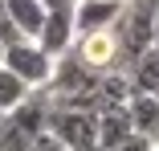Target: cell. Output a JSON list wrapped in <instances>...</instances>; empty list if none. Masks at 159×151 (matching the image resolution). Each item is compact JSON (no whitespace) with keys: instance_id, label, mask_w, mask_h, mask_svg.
Returning a JSON list of instances; mask_svg holds the SVG:
<instances>
[{"instance_id":"1","label":"cell","mask_w":159,"mask_h":151,"mask_svg":"<svg viewBox=\"0 0 159 151\" xmlns=\"http://www.w3.org/2000/svg\"><path fill=\"white\" fill-rule=\"evenodd\" d=\"M155 16H159V0H122V12L114 21V41H118V62L122 74L143 49L155 45Z\"/></svg>"},{"instance_id":"2","label":"cell","mask_w":159,"mask_h":151,"mask_svg":"<svg viewBox=\"0 0 159 151\" xmlns=\"http://www.w3.org/2000/svg\"><path fill=\"white\" fill-rule=\"evenodd\" d=\"M49 94H29L16 110L0 118V151H29L49 131Z\"/></svg>"},{"instance_id":"3","label":"cell","mask_w":159,"mask_h":151,"mask_svg":"<svg viewBox=\"0 0 159 151\" xmlns=\"http://www.w3.org/2000/svg\"><path fill=\"white\" fill-rule=\"evenodd\" d=\"M49 135L66 151H98V114L90 110H49Z\"/></svg>"},{"instance_id":"4","label":"cell","mask_w":159,"mask_h":151,"mask_svg":"<svg viewBox=\"0 0 159 151\" xmlns=\"http://www.w3.org/2000/svg\"><path fill=\"white\" fill-rule=\"evenodd\" d=\"M0 66L12 70L29 90H45V86H49V78H53V57H49L37 41H16V45H8Z\"/></svg>"},{"instance_id":"5","label":"cell","mask_w":159,"mask_h":151,"mask_svg":"<svg viewBox=\"0 0 159 151\" xmlns=\"http://www.w3.org/2000/svg\"><path fill=\"white\" fill-rule=\"evenodd\" d=\"M122 12V0H82L74 8V33L90 37V33H110L114 21Z\"/></svg>"},{"instance_id":"6","label":"cell","mask_w":159,"mask_h":151,"mask_svg":"<svg viewBox=\"0 0 159 151\" xmlns=\"http://www.w3.org/2000/svg\"><path fill=\"white\" fill-rule=\"evenodd\" d=\"M74 37H78L74 33V12H49L45 25H41V33H37V45L57 62L61 53L74 49Z\"/></svg>"},{"instance_id":"7","label":"cell","mask_w":159,"mask_h":151,"mask_svg":"<svg viewBox=\"0 0 159 151\" xmlns=\"http://www.w3.org/2000/svg\"><path fill=\"white\" fill-rule=\"evenodd\" d=\"M126 82L135 94H159V49H143L131 66H126Z\"/></svg>"},{"instance_id":"8","label":"cell","mask_w":159,"mask_h":151,"mask_svg":"<svg viewBox=\"0 0 159 151\" xmlns=\"http://www.w3.org/2000/svg\"><path fill=\"white\" fill-rule=\"evenodd\" d=\"M126 110H131L135 135H147V139L159 147V98H155V94H131Z\"/></svg>"},{"instance_id":"9","label":"cell","mask_w":159,"mask_h":151,"mask_svg":"<svg viewBox=\"0 0 159 151\" xmlns=\"http://www.w3.org/2000/svg\"><path fill=\"white\" fill-rule=\"evenodd\" d=\"M4 8H8L12 25H16V33H20L25 41H37L41 25H45V16H49L41 0H4Z\"/></svg>"},{"instance_id":"10","label":"cell","mask_w":159,"mask_h":151,"mask_svg":"<svg viewBox=\"0 0 159 151\" xmlns=\"http://www.w3.org/2000/svg\"><path fill=\"white\" fill-rule=\"evenodd\" d=\"M131 135H135V127H131V110H126V106L98 114V151H110V147H118L122 139H131Z\"/></svg>"},{"instance_id":"11","label":"cell","mask_w":159,"mask_h":151,"mask_svg":"<svg viewBox=\"0 0 159 151\" xmlns=\"http://www.w3.org/2000/svg\"><path fill=\"white\" fill-rule=\"evenodd\" d=\"M29 94H33V90H29L12 70H4V66H0V114H8V110H16Z\"/></svg>"},{"instance_id":"12","label":"cell","mask_w":159,"mask_h":151,"mask_svg":"<svg viewBox=\"0 0 159 151\" xmlns=\"http://www.w3.org/2000/svg\"><path fill=\"white\" fill-rule=\"evenodd\" d=\"M0 41H4V45H16V41H25V37L16 33V25H12L8 8H4V0H0Z\"/></svg>"},{"instance_id":"13","label":"cell","mask_w":159,"mask_h":151,"mask_svg":"<svg viewBox=\"0 0 159 151\" xmlns=\"http://www.w3.org/2000/svg\"><path fill=\"white\" fill-rule=\"evenodd\" d=\"M110 151H159V147H155L147 135H131V139H122V143H118V147H110Z\"/></svg>"},{"instance_id":"14","label":"cell","mask_w":159,"mask_h":151,"mask_svg":"<svg viewBox=\"0 0 159 151\" xmlns=\"http://www.w3.org/2000/svg\"><path fill=\"white\" fill-rule=\"evenodd\" d=\"M41 4H45V12H74L82 0H41Z\"/></svg>"},{"instance_id":"15","label":"cell","mask_w":159,"mask_h":151,"mask_svg":"<svg viewBox=\"0 0 159 151\" xmlns=\"http://www.w3.org/2000/svg\"><path fill=\"white\" fill-rule=\"evenodd\" d=\"M29 151H66V147H61V143H57V139H53V135L45 131V135H41V139H37L33 147H29Z\"/></svg>"},{"instance_id":"16","label":"cell","mask_w":159,"mask_h":151,"mask_svg":"<svg viewBox=\"0 0 159 151\" xmlns=\"http://www.w3.org/2000/svg\"><path fill=\"white\" fill-rule=\"evenodd\" d=\"M155 49H159V16H155Z\"/></svg>"},{"instance_id":"17","label":"cell","mask_w":159,"mask_h":151,"mask_svg":"<svg viewBox=\"0 0 159 151\" xmlns=\"http://www.w3.org/2000/svg\"><path fill=\"white\" fill-rule=\"evenodd\" d=\"M4 49H8V45H4V41H0V62H4Z\"/></svg>"},{"instance_id":"18","label":"cell","mask_w":159,"mask_h":151,"mask_svg":"<svg viewBox=\"0 0 159 151\" xmlns=\"http://www.w3.org/2000/svg\"><path fill=\"white\" fill-rule=\"evenodd\" d=\"M0 118H4V114H0Z\"/></svg>"},{"instance_id":"19","label":"cell","mask_w":159,"mask_h":151,"mask_svg":"<svg viewBox=\"0 0 159 151\" xmlns=\"http://www.w3.org/2000/svg\"><path fill=\"white\" fill-rule=\"evenodd\" d=\"M155 98H159V94H155Z\"/></svg>"}]
</instances>
